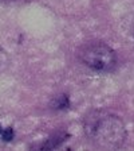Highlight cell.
<instances>
[{
    "instance_id": "cell-1",
    "label": "cell",
    "mask_w": 134,
    "mask_h": 151,
    "mask_svg": "<svg viewBox=\"0 0 134 151\" xmlns=\"http://www.w3.org/2000/svg\"><path fill=\"white\" fill-rule=\"evenodd\" d=\"M86 131L98 145L105 147H117L125 140V126L116 116L91 117Z\"/></svg>"
},
{
    "instance_id": "cell-2",
    "label": "cell",
    "mask_w": 134,
    "mask_h": 151,
    "mask_svg": "<svg viewBox=\"0 0 134 151\" xmlns=\"http://www.w3.org/2000/svg\"><path fill=\"white\" fill-rule=\"evenodd\" d=\"M79 57L86 66L98 72L113 69L117 61L114 50L102 42H93L83 46L79 51Z\"/></svg>"
},
{
    "instance_id": "cell-3",
    "label": "cell",
    "mask_w": 134,
    "mask_h": 151,
    "mask_svg": "<svg viewBox=\"0 0 134 151\" xmlns=\"http://www.w3.org/2000/svg\"><path fill=\"white\" fill-rule=\"evenodd\" d=\"M67 104H69V99L66 97V96H59V97L56 99L55 107L56 108H65V107H67Z\"/></svg>"
},
{
    "instance_id": "cell-4",
    "label": "cell",
    "mask_w": 134,
    "mask_h": 151,
    "mask_svg": "<svg viewBox=\"0 0 134 151\" xmlns=\"http://www.w3.org/2000/svg\"><path fill=\"white\" fill-rule=\"evenodd\" d=\"M13 138V131L12 128H6L3 132V139L4 140H11Z\"/></svg>"
},
{
    "instance_id": "cell-5",
    "label": "cell",
    "mask_w": 134,
    "mask_h": 151,
    "mask_svg": "<svg viewBox=\"0 0 134 151\" xmlns=\"http://www.w3.org/2000/svg\"><path fill=\"white\" fill-rule=\"evenodd\" d=\"M6 66H7V55L3 51H0V72H1Z\"/></svg>"
},
{
    "instance_id": "cell-6",
    "label": "cell",
    "mask_w": 134,
    "mask_h": 151,
    "mask_svg": "<svg viewBox=\"0 0 134 151\" xmlns=\"http://www.w3.org/2000/svg\"><path fill=\"white\" fill-rule=\"evenodd\" d=\"M0 132H1V128H0Z\"/></svg>"
}]
</instances>
